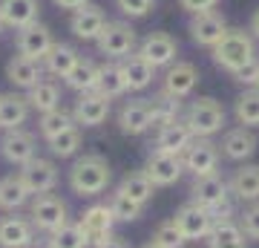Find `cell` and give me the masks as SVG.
<instances>
[{
  "mask_svg": "<svg viewBox=\"0 0 259 248\" xmlns=\"http://www.w3.org/2000/svg\"><path fill=\"white\" fill-rule=\"evenodd\" d=\"M58 9H66V12H78V9H83V6H90L93 0H52Z\"/></svg>",
  "mask_w": 259,
  "mask_h": 248,
  "instance_id": "46",
  "label": "cell"
},
{
  "mask_svg": "<svg viewBox=\"0 0 259 248\" xmlns=\"http://www.w3.org/2000/svg\"><path fill=\"white\" fill-rule=\"evenodd\" d=\"M150 242H156L158 248H185L187 245V239L182 237V231H179V225L173 220L161 222V225L153 231V239H150Z\"/></svg>",
  "mask_w": 259,
  "mask_h": 248,
  "instance_id": "41",
  "label": "cell"
},
{
  "mask_svg": "<svg viewBox=\"0 0 259 248\" xmlns=\"http://www.w3.org/2000/svg\"><path fill=\"white\" fill-rule=\"evenodd\" d=\"M196 84H199L196 64H190V61H173V64L167 66L164 78H161V92H167V95H173V98L182 101V98H187L196 90Z\"/></svg>",
  "mask_w": 259,
  "mask_h": 248,
  "instance_id": "14",
  "label": "cell"
},
{
  "mask_svg": "<svg viewBox=\"0 0 259 248\" xmlns=\"http://www.w3.org/2000/svg\"><path fill=\"white\" fill-rule=\"evenodd\" d=\"M239 228L248 239H259V202H250L239 217Z\"/></svg>",
  "mask_w": 259,
  "mask_h": 248,
  "instance_id": "43",
  "label": "cell"
},
{
  "mask_svg": "<svg viewBox=\"0 0 259 248\" xmlns=\"http://www.w3.org/2000/svg\"><path fill=\"white\" fill-rule=\"evenodd\" d=\"M141 248H158L156 242H147V245H141Z\"/></svg>",
  "mask_w": 259,
  "mask_h": 248,
  "instance_id": "49",
  "label": "cell"
},
{
  "mask_svg": "<svg viewBox=\"0 0 259 248\" xmlns=\"http://www.w3.org/2000/svg\"><path fill=\"white\" fill-rule=\"evenodd\" d=\"M81 61V55H78V49L69 44H55L52 49L47 52V58L40 61L44 64V73L55 75V78H66V75L75 69V64Z\"/></svg>",
  "mask_w": 259,
  "mask_h": 248,
  "instance_id": "28",
  "label": "cell"
},
{
  "mask_svg": "<svg viewBox=\"0 0 259 248\" xmlns=\"http://www.w3.org/2000/svg\"><path fill=\"white\" fill-rule=\"evenodd\" d=\"M248 32L253 35V41H259V9L250 15V23H248Z\"/></svg>",
  "mask_w": 259,
  "mask_h": 248,
  "instance_id": "47",
  "label": "cell"
},
{
  "mask_svg": "<svg viewBox=\"0 0 259 248\" xmlns=\"http://www.w3.org/2000/svg\"><path fill=\"white\" fill-rule=\"evenodd\" d=\"M47 242L52 248H87V245H90L78 222H66V225H61L55 234H49Z\"/></svg>",
  "mask_w": 259,
  "mask_h": 248,
  "instance_id": "39",
  "label": "cell"
},
{
  "mask_svg": "<svg viewBox=\"0 0 259 248\" xmlns=\"http://www.w3.org/2000/svg\"><path fill=\"white\" fill-rule=\"evenodd\" d=\"M118 191L124 193V196H130L133 202H139L141 208L153 199V191H156V185L147 179V173L144 170H136V173H127L124 179H121Z\"/></svg>",
  "mask_w": 259,
  "mask_h": 248,
  "instance_id": "34",
  "label": "cell"
},
{
  "mask_svg": "<svg viewBox=\"0 0 259 248\" xmlns=\"http://www.w3.org/2000/svg\"><path fill=\"white\" fill-rule=\"evenodd\" d=\"M179 6L187 12V15H202V12H210L219 6V0H179Z\"/></svg>",
  "mask_w": 259,
  "mask_h": 248,
  "instance_id": "45",
  "label": "cell"
},
{
  "mask_svg": "<svg viewBox=\"0 0 259 248\" xmlns=\"http://www.w3.org/2000/svg\"><path fill=\"white\" fill-rule=\"evenodd\" d=\"M190 202L202 205V208H207V211H213V217H216V222L222 220H231V185H228V179H225L222 173H210V176H199V179H193V185H190Z\"/></svg>",
  "mask_w": 259,
  "mask_h": 248,
  "instance_id": "3",
  "label": "cell"
},
{
  "mask_svg": "<svg viewBox=\"0 0 259 248\" xmlns=\"http://www.w3.org/2000/svg\"><path fill=\"white\" fill-rule=\"evenodd\" d=\"M0 156L6 159L9 165H18L23 167L26 162L37 156V141L29 130H6L3 138H0Z\"/></svg>",
  "mask_w": 259,
  "mask_h": 248,
  "instance_id": "12",
  "label": "cell"
},
{
  "mask_svg": "<svg viewBox=\"0 0 259 248\" xmlns=\"http://www.w3.org/2000/svg\"><path fill=\"white\" fill-rule=\"evenodd\" d=\"M98 248H130V245L121 237H112V239H107V242H104V245H98Z\"/></svg>",
  "mask_w": 259,
  "mask_h": 248,
  "instance_id": "48",
  "label": "cell"
},
{
  "mask_svg": "<svg viewBox=\"0 0 259 248\" xmlns=\"http://www.w3.org/2000/svg\"><path fill=\"white\" fill-rule=\"evenodd\" d=\"M204 242H207V248H248L245 231L239 228V222H233V220L216 222L210 237L204 239Z\"/></svg>",
  "mask_w": 259,
  "mask_h": 248,
  "instance_id": "30",
  "label": "cell"
},
{
  "mask_svg": "<svg viewBox=\"0 0 259 248\" xmlns=\"http://www.w3.org/2000/svg\"><path fill=\"white\" fill-rule=\"evenodd\" d=\"M144 173L147 179L156 188H170V185H176L185 173V165H182V156H170V153H150L147 165H144Z\"/></svg>",
  "mask_w": 259,
  "mask_h": 248,
  "instance_id": "16",
  "label": "cell"
},
{
  "mask_svg": "<svg viewBox=\"0 0 259 248\" xmlns=\"http://www.w3.org/2000/svg\"><path fill=\"white\" fill-rule=\"evenodd\" d=\"M233 116L242 127H259V90H245L233 104Z\"/></svg>",
  "mask_w": 259,
  "mask_h": 248,
  "instance_id": "37",
  "label": "cell"
},
{
  "mask_svg": "<svg viewBox=\"0 0 259 248\" xmlns=\"http://www.w3.org/2000/svg\"><path fill=\"white\" fill-rule=\"evenodd\" d=\"M72 119L78 127H98L110 119V98H104L101 92H81L72 107Z\"/></svg>",
  "mask_w": 259,
  "mask_h": 248,
  "instance_id": "17",
  "label": "cell"
},
{
  "mask_svg": "<svg viewBox=\"0 0 259 248\" xmlns=\"http://www.w3.org/2000/svg\"><path fill=\"white\" fill-rule=\"evenodd\" d=\"M110 182H112V167L98 153H87V156L75 159L72 167H69V188L78 196H98L110 188Z\"/></svg>",
  "mask_w": 259,
  "mask_h": 248,
  "instance_id": "1",
  "label": "cell"
},
{
  "mask_svg": "<svg viewBox=\"0 0 259 248\" xmlns=\"http://www.w3.org/2000/svg\"><path fill=\"white\" fill-rule=\"evenodd\" d=\"M256 145H259V138L250 127H233V130L225 133L219 150H222V156L231 159V162H248V159L256 153Z\"/></svg>",
  "mask_w": 259,
  "mask_h": 248,
  "instance_id": "20",
  "label": "cell"
},
{
  "mask_svg": "<svg viewBox=\"0 0 259 248\" xmlns=\"http://www.w3.org/2000/svg\"><path fill=\"white\" fill-rule=\"evenodd\" d=\"M118 130L124 136H144L150 130V98H130L121 104Z\"/></svg>",
  "mask_w": 259,
  "mask_h": 248,
  "instance_id": "18",
  "label": "cell"
},
{
  "mask_svg": "<svg viewBox=\"0 0 259 248\" xmlns=\"http://www.w3.org/2000/svg\"><path fill=\"white\" fill-rule=\"evenodd\" d=\"M121 64V75H124V84H127V92H141L147 90L150 84H153V78H156V69L144 61L141 55H127L124 61H118Z\"/></svg>",
  "mask_w": 259,
  "mask_h": 248,
  "instance_id": "25",
  "label": "cell"
},
{
  "mask_svg": "<svg viewBox=\"0 0 259 248\" xmlns=\"http://www.w3.org/2000/svg\"><path fill=\"white\" fill-rule=\"evenodd\" d=\"M225 35H228V20H225V15H219L216 9L202 12V15H193V18H190V38H193L196 46L213 49Z\"/></svg>",
  "mask_w": 259,
  "mask_h": 248,
  "instance_id": "13",
  "label": "cell"
},
{
  "mask_svg": "<svg viewBox=\"0 0 259 248\" xmlns=\"http://www.w3.org/2000/svg\"><path fill=\"white\" fill-rule=\"evenodd\" d=\"M98 52L110 61H124L127 55H133L139 49V38H136V29L130 26L127 20H107L104 32L95 41Z\"/></svg>",
  "mask_w": 259,
  "mask_h": 248,
  "instance_id": "5",
  "label": "cell"
},
{
  "mask_svg": "<svg viewBox=\"0 0 259 248\" xmlns=\"http://www.w3.org/2000/svg\"><path fill=\"white\" fill-rule=\"evenodd\" d=\"M26 101H29L32 110L49 113V110H55V107H61V90H58L55 81L44 78V81H37L32 90H26Z\"/></svg>",
  "mask_w": 259,
  "mask_h": 248,
  "instance_id": "32",
  "label": "cell"
},
{
  "mask_svg": "<svg viewBox=\"0 0 259 248\" xmlns=\"http://www.w3.org/2000/svg\"><path fill=\"white\" fill-rule=\"evenodd\" d=\"M29 199H32V193H29V188L23 185L20 176H6V179H0V208H6V211H20Z\"/></svg>",
  "mask_w": 259,
  "mask_h": 248,
  "instance_id": "33",
  "label": "cell"
},
{
  "mask_svg": "<svg viewBox=\"0 0 259 248\" xmlns=\"http://www.w3.org/2000/svg\"><path fill=\"white\" fill-rule=\"evenodd\" d=\"M6 78L15 87H20V90H32L37 81H44V64L40 61H32V58L15 55L6 64Z\"/></svg>",
  "mask_w": 259,
  "mask_h": 248,
  "instance_id": "27",
  "label": "cell"
},
{
  "mask_svg": "<svg viewBox=\"0 0 259 248\" xmlns=\"http://www.w3.org/2000/svg\"><path fill=\"white\" fill-rule=\"evenodd\" d=\"M182 121L190 127L193 138H210L225 127V107L216 98H210V95H202V98L190 101Z\"/></svg>",
  "mask_w": 259,
  "mask_h": 248,
  "instance_id": "4",
  "label": "cell"
},
{
  "mask_svg": "<svg viewBox=\"0 0 259 248\" xmlns=\"http://www.w3.org/2000/svg\"><path fill=\"white\" fill-rule=\"evenodd\" d=\"M75 127V119H72V113L64 110V107H55V110H49V113H40V121H37V130H40V136L47 138H55L58 133H64V130Z\"/></svg>",
  "mask_w": 259,
  "mask_h": 248,
  "instance_id": "36",
  "label": "cell"
},
{
  "mask_svg": "<svg viewBox=\"0 0 259 248\" xmlns=\"http://www.w3.org/2000/svg\"><path fill=\"white\" fill-rule=\"evenodd\" d=\"M107 205H110V211H112V217H115V222H136L141 217V211H144L139 202H133V199H130V196H124L121 191L112 193Z\"/></svg>",
  "mask_w": 259,
  "mask_h": 248,
  "instance_id": "40",
  "label": "cell"
},
{
  "mask_svg": "<svg viewBox=\"0 0 259 248\" xmlns=\"http://www.w3.org/2000/svg\"><path fill=\"white\" fill-rule=\"evenodd\" d=\"M115 6L124 18H147L156 9V0H115Z\"/></svg>",
  "mask_w": 259,
  "mask_h": 248,
  "instance_id": "42",
  "label": "cell"
},
{
  "mask_svg": "<svg viewBox=\"0 0 259 248\" xmlns=\"http://www.w3.org/2000/svg\"><path fill=\"white\" fill-rule=\"evenodd\" d=\"M173 222L179 225V231H182V237H185L187 242H196V239L210 237L213 225H216V217H213V211H207V208H202V205L187 202L176 211Z\"/></svg>",
  "mask_w": 259,
  "mask_h": 248,
  "instance_id": "8",
  "label": "cell"
},
{
  "mask_svg": "<svg viewBox=\"0 0 259 248\" xmlns=\"http://www.w3.org/2000/svg\"><path fill=\"white\" fill-rule=\"evenodd\" d=\"M35 242V225L29 217H0V248H32Z\"/></svg>",
  "mask_w": 259,
  "mask_h": 248,
  "instance_id": "19",
  "label": "cell"
},
{
  "mask_svg": "<svg viewBox=\"0 0 259 248\" xmlns=\"http://www.w3.org/2000/svg\"><path fill=\"white\" fill-rule=\"evenodd\" d=\"M233 78H236V81H239L242 87H248V90H256V84H259V61L253 58V61L242 66L239 73L233 75Z\"/></svg>",
  "mask_w": 259,
  "mask_h": 248,
  "instance_id": "44",
  "label": "cell"
},
{
  "mask_svg": "<svg viewBox=\"0 0 259 248\" xmlns=\"http://www.w3.org/2000/svg\"><path fill=\"white\" fill-rule=\"evenodd\" d=\"M78 225H81L83 237H87V242L93 248L104 245L107 239L115 237V217H112L110 205H90L87 211L81 214V220H78Z\"/></svg>",
  "mask_w": 259,
  "mask_h": 248,
  "instance_id": "9",
  "label": "cell"
},
{
  "mask_svg": "<svg viewBox=\"0 0 259 248\" xmlns=\"http://www.w3.org/2000/svg\"><path fill=\"white\" fill-rule=\"evenodd\" d=\"M256 90H259V84H256Z\"/></svg>",
  "mask_w": 259,
  "mask_h": 248,
  "instance_id": "52",
  "label": "cell"
},
{
  "mask_svg": "<svg viewBox=\"0 0 259 248\" xmlns=\"http://www.w3.org/2000/svg\"><path fill=\"white\" fill-rule=\"evenodd\" d=\"M213 64L222 66L225 73L236 75L245 64H250L256 58V46H253V35L245 29H228V35L210 49Z\"/></svg>",
  "mask_w": 259,
  "mask_h": 248,
  "instance_id": "2",
  "label": "cell"
},
{
  "mask_svg": "<svg viewBox=\"0 0 259 248\" xmlns=\"http://www.w3.org/2000/svg\"><path fill=\"white\" fill-rule=\"evenodd\" d=\"M104 26H107V15H104L101 6H93V3L72 12V20H69V32L78 41H98Z\"/></svg>",
  "mask_w": 259,
  "mask_h": 248,
  "instance_id": "21",
  "label": "cell"
},
{
  "mask_svg": "<svg viewBox=\"0 0 259 248\" xmlns=\"http://www.w3.org/2000/svg\"><path fill=\"white\" fill-rule=\"evenodd\" d=\"M81 141H83L81 127L75 124V127L64 130V133H58L55 138H49L47 145H49V150H52V156L69 159V156H75V153H78V147H81Z\"/></svg>",
  "mask_w": 259,
  "mask_h": 248,
  "instance_id": "38",
  "label": "cell"
},
{
  "mask_svg": "<svg viewBox=\"0 0 259 248\" xmlns=\"http://www.w3.org/2000/svg\"><path fill=\"white\" fill-rule=\"evenodd\" d=\"M193 141V133L187 127L185 121L179 119L173 124H167V127L156 130V153H170V156H182L187 150V145Z\"/></svg>",
  "mask_w": 259,
  "mask_h": 248,
  "instance_id": "23",
  "label": "cell"
},
{
  "mask_svg": "<svg viewBox=\"0 0 259 248\" xmlns=\"http://www.w3.org/2000/svg\"><path fill=\"white\" fill-rule=\"evenodd\" d=\"M37 15H40V0H0L3 26L15 29V32L29 23H37Z\"/></svg>",
  "mask_w": 259,
  "mask_h": 248,
  "instance_id": "22",
  "label": "cell"
},
{
  "mask_svg": "<svg viewBox=\"0 0 259 248\" xmlns=\"http://www.w3.org/2000/svg\"><path fill=\"white\" fill-rule=\"evenodd\" d=\"M40 248H52V245H49V242H44V245H40Z\"/></svg>",
  "mask_w": 259,
  "mask_h": 248,
  "instance_id": "51",
  "label": "cell"
},
{
  "mask_svg": "<svg viewBox=\"0 0 259 248\" xmlns=\"http://www.w3.org/2000/svg\"><path fill=\"white\" fill-rule=\"evenodd\" d=\"M182 119V101L167 95V92H158L150 98V130H161L167 124Z\"/></svg>",
  "mask_w": 259,
  "mask_h": 248,
  "instance_id": "29",
  "label": "cell"
},
{
  "mask_svg": "<svg viewBox=\"0 0 259 248\" xmlns=\"http://www.w3.org/2000/svg\"><path fill=\"white\" fill-rule=\"evenodd\" d=\"M3 29H6V26H3V18H0V32H3Z\"/></svg>",
  "mask_w": 259,
  "mask_h": 248,
  "instance_id": "50",
  "label": "cell"
},
{
  "mask_svg": "<svg viewBox=\"0 0 259 248\" xmlns=\"http://www.w3.org/2000/svg\"><path fill=\"white\" fill-rule=\"evenodd\" d=\"M104 98H121L127 92V84H124V75H121V64L118 61H110V64L101 66V78H98V90Z\"/></svg>",
  "mask_w": 259,
  "mask_h": 248,
  "instance_id": "35",
  "label": "cell"
},
{
  "mask_svg": "<svg viewBox=\"0 0 259 248\" xmlns=\"http://www.w3.org/2000/svg\"><path fill=\"white\" fill-rule=\"evenodd\" d=\"M136 55H141L153 69H161V66H170L179 55V41L170 32H150L144 41L139 44Z\"/></svg>",
  "mask_w": 259,
  "mask_h": 248,
  "instance_id": "10",
  "label": "cell"
},
{
  "mask_svg": "<svg viewBox=\"0 0 259 248\" xmlns=\"http://www.w3.org/2000/svg\"><path fill=\"white\" fill-rule=\"evenodd\" d=\"M29 222L35 225V231L44 234H55L61 225L69 222V211L66 202L55 193H37L35 199L29 202Z\"/></svg>",
  "mask_w": 259,
  "mask_h": 248,
  "instance_id": "6",
  "label": "cell"
},
{
  "mask_svg": "<svg viewBox=\"0 0 259 248\" xmlns=\"http://www.w3.org/2000/svg\"><path fill=\"white\" fill-rule=\"evenodd\" d=\"M219 162H222V150L210 138H193L182 153V165H185L187 173H193V179L219 173Z\"/></svg>",
  "mask_w": 259,
  "mask_h": 248,
  "instance_id": "7",
  "label": "cell"
},
{
  "mask_svg": "<svg viewBox=\"0 0 259 248\" xmlns=\"http://www.w3.org/2000/svg\"><path fill=\"white\" fill-rule=\"evenodd\" d=\"M228 185H231V196H236L239 202H259V165L236 167Z\"/></svg>",
  "mask_w": 259,
  "mask_h": 248,
  "instance_id": "24",
  "label": "cell"
},
{
  "mask_svg": "<svg viewBox=\"0 0 259 248\" xmlns=\"http://www.w3.org/2000/svg\"><path fill=\"white\" fill-rule=\"evenodd\" d=\"M18 176L23 179V185L29 188L32 196H37V193H52L55 185H58V167L52 165L49 159H40V156L26 162V165L18 170Z\"/></svg>",
  "mask_w": 259,
  "mask_h": 248,
  "instance_id": "15",
  "label": "cell"
},
{
  "mask_svg": "<svg viewBox=\"0 0 259 248\" xmlns=\"http://www.w3.org/2000/svg\"><path fill=\"white\" fill-rule=\"evenodd\" d=\"M29 101L26 95L18 92H3L0 95V130H20L29 119Z\"/></svg>",
  "mask_w": 259,
  "mask_h": 248,
  "instance_id": "26",
  "label": "cell"
},
{
  "mask_svg": "<svg viewBox=\"0 0 259 248\" xmlns=\"http://www.w3.org/2000/svg\"><path fill=\"white\" fill-rule=\"evenodd\" d=\"M98 78H101V66L95 64V61H90V58H81L64 81L75 92H95L98 90Z\"/></svg>",
  "mask_w": 259,
  "mask_h": 248,
  "instance_id": "31",
  "label": "cell"
},
{
  "mask_svg": "<svg viewBox=\"0 0 259 248\" xmlns=\"http://www.w3.org/2000/svg\"><path fill=\"white\" fill-rule=\"evenodd\" d=\"M52 46H55L52 29L44 26V23H29V26L18 29V38H15V49H18V55L32 58V61H44Z\"/></svg>",
  "mask_w": 259,
  "mask_h": 248,
  "instance_id": "11",
  "label": "cell"
}]
</instances>
